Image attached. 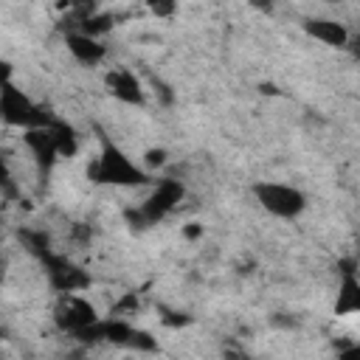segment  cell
<instances>
[{
    "instance_id": "5",
    "label": "cell",
    "mask_w": 360,
    "mask_h": 360,
    "mask_svg": "<svg viewBox=\"0 0 360 360\" xmlns=\"http://www.w3.org/2000/svg\"><path fill=\"white\" fill-rule=\"evenodd\" d=\"M42 264H45V276H48V284L62 295V292H82L90 287V276L68 256L62 253H45L42 256Z\"/></svg>"
},
{
    "instance_id": "6",
    "label": "cell",
    "mask_w": 360,
    "mask_h": 360,
    "mask_svg": "<svg viewBox=\"0 0 360 360\" xmlns=\"http://www.w3.org/2000/svg\"><path fill=\"white\" fill-rule=\"evenodd\" d=\"M53 321H56L59 329H65L70 335H79L82 329L93 326L98 321V315H96L93 304L84 301L79 292H62L59 304L53 307Z\"/></svg>"
},
{
    "instance_id": "1",
    "label": "cell",
    "mask_w": 360,
    "mask_h": 360,
    "mask_svg": "<svg viewBox=\"0 0 360 360\" xmlns=\"http://www.w3.org/2000/svg\"><path fill=\"white\" fill-rule=\"evenodd\" d=\"M87 177L93 183H107V186H146L149 172L143 166H138L135 160H129V155H124L115 143L104 141L101 155L87 166Z\"/></svg>"
},
{
    "instance_id": "12",
    "label": "cell",
    "mask_w": 360,
    "mask_h": 360,
    "mask_svg": "<svg viewBox=\"0 0 360 360\" xmlns=\"http://www.w3.org/2000/svg\"><path fill=\"white\" fill-rule=\"evenodd\" d=\"M51 132H53L59 158H73L79 152V138H76V129L70 124H65L62 118H53L51 121Z\"/></svg>"
},
{
    "instance_id": "9",
    "label": "cell",
    "mask_w": 360,
    "mask_h": 360,
    "mask_svg": "<svg viewBox=\"0 0 360 360\" xmlns=\"http://www.w3.org/2000/svg\"><path fill=\"white\" fill-rule=\"evenodd\" d=\"M22 141H25V146L31 149V155H34V160H37L39 172H48V169H51V166L59 160V149H56V141H53L51 124L25 129Z\"/></svg>"
},
{
    "instance_id": "2",
    "label": "cell",
    "mask_w": 360,
    "mask_h": 360,
    "mask_svg": "<svg viewBox=\"0 0 360 360\" xmlns=\"http://www.w3.org/2000/svg\"><path fill=\"white\" fill-rule=\"evenodd\" d=\"M250 194H253V200L259 202L262 211H267L270 217H278V219H295L307 208L304 191L290 186V183L259 180V183L250 186Z\"/></svg>"
},
{
    "instance_id": "4",
    "label": "cell",
    "mask_w": 360,
    "mask_h": 360,
    "mask_svg": "<svg viewBox=\"0 0 360 360\" xmlns=\"http://www.w3.org/2000/svg\"><path fill=\"white\" fill-rule=\"evenodd\" d=\"M180 200H183V186H180L177 180H158L155 188L149 191V197L143 200V205H141L138 211H129V219H132V222L138 219V228L155 225V222H160Z\"/></svg>"
},
{
    "instance_id": "13",
    "label": "cell",
    "mask_w": 360,
    "mask_h": 360,
    "mask_svg": "<svg viewBox=\"0 0 360 360\" xmlns=\"http://www.w3.org/2000/svg\"><path fill=\"white\" fill-rule=\"evenodd\" d=\"M166 163V149H146L143 152V160H141V166L146 169V172H155V169H160Z\"/></svg>"
},
{
    "instance_id": "16",
    "label": "cell",
    "mask_w": 360,
    "mask_h": 360,
    "mask_svg": "<svg viewBox=\"0 0 360 360\" xmlns=\"http://www.w3.org/2000/svg\"><path fill=\"white\" fill-rule=\"evenodd\" d=\"M248 3L259 11H273V0H248Z\"/></svg>"
},
{
    "instance_id": "7",
    "label": "cell",
    "mask_w": 360,
    "mask_h": 360,
    "mask_svg": "<svg viewBox=\"0 0 360 360\" xmlns=\"http://www.w3.org/2000/svg\"><path fill=\"white\" fill-rule=\"evenodd\" d=\"M104 84H107L110 96H112V98H118V101H124V104H135V107H141V104L146 101V93H143L141 79H138L129 68H124V65H118V68L107 70Z\"/></svg>"
},
{
    "instance_id": "11",
    "label": "cell",
    "mask_w": 360,
    "mask_h": 360,
    "mask_svg": "<svg viewBox=\"0 0 360 360\" xmlns=\"http://www.w3.org/2000/svg\"><path fill=\"white\" fill-rule=\"evenodd\" d=\"M304 31H307L312 39L329 45V48H346V45H349V31H346L343 22H338V20L312 17V20L304 22Z\"/></svg>"
},
{
    "instance_id": "15",
    "label": "cell",
    "mask_w": 360,
    "mask_h": 360,
    "mask_svg": "<svg viewBox=\"0 0 360 360\" xmlns=\"http://www.w3.org/2000/svg\"><path fill=\"white\" fill-rule=\"evenodd\" d=\"M183 236L186 239H202V225L200 222H188V225H183Z\"/></svg>"
},
{
    "instance_id": "17",
    "label": "cell",
    "mask_w": 360,
    "mask_h": 360,
    "mask_svg": "<svg viewBox=\"0 0 360 360\" xmlns=\"http://www.w3.org/2000/svg\"><path fill=\"white\" fill-rule=\"evenodd\" d=\"M346 48L352 51V56H354V59H360V37H354V39L349 37V45H346Z\"/></svg>"
},
{
    "instance_id": "14",
    "label": "cell",
    "mask_w": 360,
    "mask_h": 360,
    "mask_svg": "<svg viewBox=\"0 0 360 360\" xmlns=\"http://www.w3.org/2000/svg\"><path fill=\"white\" fill-rule=\"evenodd\" d=\"M146 6L155 17H172L177 11V0H146Z\"/></svg>"
},
{
    "instance_id": "18",
    "label": "cell",
    "mask_w": 360,
    "mask_h": 360,
    "mask_svg": "<svg viewBox=\"0 0 360 360\" xmlns=\"http://www.w3.org/2000/svg\"><path fill=\"white\" fill-rule=\"evenodd\" d=\"M329 3H338V0H329Z\"/></svg>"
},
{
    "instance_id": "10",
    "label": "cell",
    "mask_w": 360,
    "mask_h": 360,
    "mask_svg": "<svg viewBox=\"0 0 360 360\" xmlns=\"http://www.w3.org/2000/svg\"><path fill=\"white\" fill-rule=\"evenodd\" d=\"M65 45L70 51V56L79 62V65H98L104 56H107V48L101 42V37H93V34H84V31H68L65 34Z\"/></svg>"
},
{
    "instance_id": "8",
    "label": "cell",
    "mask_w": 360,
    "mask_h": 360,
    "mask_svg": "<svg viewBox=\"0 0 360 360\" xmlns=\"http://www.w3.org/2000/svg\"><path fill=\"white\" fill-rule=\"evenodd\" d=\"M340 284H338V298H335V315L349 318L360 315V276L354 270V262H340Z\"/></svg>"
},
{
    "instance_id": "3",
    "label": "cell",
    "mask_w": 360,
    "mask_h": 360,
    "mask_svg": "<svg viewBox=\"0 0 360 360\" xmlns=\"http://www.w3.org/2000/svg\"><path fill=\"white\" fill-rule=\"evenodd\" d=\"M0 112H3V121L11 124V127H22V129H31V127H45L53 121V115H48V110H42L37 101H31L22 90H17L11 84V79H3V93H0Z\"/></svg>"
}]
</instances>
